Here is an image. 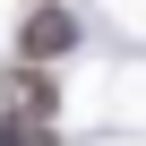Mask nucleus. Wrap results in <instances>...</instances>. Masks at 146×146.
Returning <instances> with one entry per match:
<instances>
[{
  "mask_svg": "<svg viewBox=\"0 0 146 146\" xmlns=\"http://www.w3.org/2000/svg\"><path fill=\"white\" fill-rule=\"evenodd\" d=\"M69 43H78V9H69V0H43V9L17 26V52L26 60H60Z\"/></svg>",
  "mask_w": 146,
  "mask_h": 146,
  "instance_id": "1",
  "label": "nucleus"
}]
</instances>
